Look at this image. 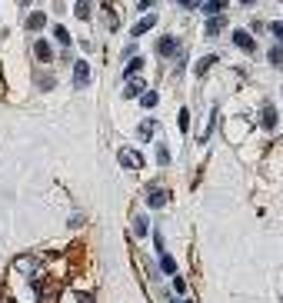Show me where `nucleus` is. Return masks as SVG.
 <instances>
[{"label": "nucleus", "instance_id": "aec40b11", "mask_svg": "<svg viewBox=\"0 0 283 303\" xmlns=\"http://www.w3.org/2000/svg\"><path fill=\"white\" fill-rule=\"evenodd\" d=\"M267 54H270V64H273V67H283V50H280V47L267 50Z\"/></svg>", "mask_w": 283, "mask_h": 303}, {"label": "nucleus", "instance_id": "1a4fd4ad", "mask_svg": "<svg viewBox=\"0 0 283 303\" xmlns=\"http://www.w3.org/2000/svg\"><path fill=\"white\" fill-rule=\"evenodd\" d=\"M47 27V14L43 10H33L30 17H27V30H43Z\"/></svg>", "mask_w": 283, "mask_h": 303}, {"label": "nucleus", "instance_id": "393cba45", "mask_svg": "<svg viewBox=\"0 0 283 303\" xmlns=\"http://www.w3.org/2000/svg\"><path fill=\"white\" fill-rule=\"evenodd\" d=\"M183 290H186L183 277H177V273H173V293H183Z\"/></svg>", "mask_w": 283, "mask_h": 303}, {"label": "nucleus", "instance_id": "9b49d317", "mask_svg": "<svg viewBox=\"0 0 283 303\" xmlns=\"http://www.w3.org/2000/svg\"><path fill=\"white\" fill-rule=\"evenodd\" d=\"M223 14H217V17H207V37H217L220 30H223Z\"/></svg>", "mask_w": 283, "mask_h": 303}, {"label": "nucleus", "instance_id": "6ab92c4d", "mask_svg": "<svg viewBox=\"0 0 283 303\" xmlns=\"http://www.w3.org/2000/svg\"><path fill=\"white\" fill-rule=\"evenodd\" d=\"M54 37H57V44L70 47V30H67V27H54Z\"/></svg>", "mask_w": 283, "mask_h": 303}, {"label": "nucleus", "instance_id": "423d86ee", "mask_svg": "<svg viewBox=\"0 0 283 303\" xmlns=\"http://www.w3.org/2000/svg\"><path fill=\"white\" fill-rule=\"evenodd\" d=\"M33 57H37L40 64H50V60H54V47H50L47 40H37V44H33Z\"/></svg>", "mask_w": 283, "mask_h": 303}, {"label": "nucleus", "instance_id": "2eb2a0df", "mask_svg": "<svg viewBox=\"0 0 283 303\" xmlns=\"http://www.w3.org/2000/svg\"><path fill=\"white\" fill-rule=\"evenodd\" d=\"M154 134H157V123H154V120H144V123L137 127V137H140V140H150Z\"/></svg>", "mask_w": 283, "mask_h": 303}, {"label": "nucleus", "instance_id": "c85d7f7f", "mask_svg": "<svg viewBox=\"0 0 283 303\" xmlns=\"http://www.w3.org/2000/svg\"><path fill=\"white\" fill-rule=\"evenodd\" d=\"M80 303H90V293H80Z\"/></svg>", "mask_w": 283, "mask_h": 303}, {"label": "nucleus", "instance_id": "bb28decb", "mask_svg": "<svg viewBox=\"0 0 283 303\" xmlns=\"http://www.w3.org/2000/svg\"><path fill=\"white\" fill-rule=\"evenodd\" d=\"M50 87H54V77H47V73H43V77H40V90H50Z\"/></svg>", "mask_w": 283, "mask_h": 303}, {"label": "nucleus", "instance_id": "7c9ffc66", "mask_svg": "<svg viewBox=\"0 0 283 303\" xmlns=\"http://www.w3.org/2000/svg\"><path fill=\"white\" fill-rule=\"evenodd\" d=\"M240 4H257V0H240Z\"/></svg>", "mask_w": 283, "mask_h": 303}, {"label": "nucleus", "instance_id": "0eeeda50", "mask_svg": "<svg viewBox=\"0 0 283 303\" xmlns=\"http://www.w3.org/2000/svg\"><path fill=\"white\" fill-rule=\"evenodd\" d=\"M157 54H160V57H173V54H177V37H160V40H157Z\"/></svg>", "mask_w": 283, "mask_h": 303}, {"label": "nucleus", "instance_id": "412c9836", "mask_svg": "<svg viewBox=\"0 0 283 303\" xmlns=\"http://www.w3.org/2000/svg\"><path fill=\"white\" fill-rule=\"evenodd\" d=\"M186 127H190V110L180 107V130H186Z\"/></svg>", "mask_w": 283, "mask_h": 303}, {"label": "nucleus", "instance_id": "cd10ccee", "mask_svg": "<svg viewBox=\"0 0 283 303\" xmlns=\"http://www.w3.org/2000/svg\"><path fill=\"white\" fill-rule=\"evenodd\" d=\"M160 0H140V10H150V7H157Z\"/></svg>", "mask_w": 283, "mask_h": 303}, {"label": "nucleus", "instance_id": "6e6552de", "mask_svg": "<svg viewBox=\"0 0 283 303\" xmlns=\"http://www.w3.org/2000/svg\"><path fill=\"white\" fill-rule=\"evenodd\" d=\"M226 7H230V0H203V14H207V17L223 14Z\"/></svg>", "mask_w": 283, "mask_h": 303}, {"label": "nucleus", "instance_id": "5701e85b", "mask_svg": "<svg viewBox=\"0 0 283 303\" xmlns=\"http://www.w3.org/2000/svg\"><path fill=\"white\" fill-rule=\"evenodd\" d=\"M180 7H183V10H197V7H203V0H180Z\"/></svg>", "mask_w": 283, "mask_h": 303}, {"label": "nucleus", "instance_id": "f8f14e48", "mask_svg": "<svg viewBox=\"0 0 283 303\" xmlns=\"http://www.w3.org/2000/svg\"><path fill=\"white\" fill-rule=\"evenodd\" d=\"M150 27H157V17L150 14V17H144V20H140L137 27H130V33H133V37H144L147 30H150Z\"/></svg>", "mask_w": 283, "mask_h": 303}, {"label": "nucleus", "instance_id": "dca6fc26", "mask_svg": "<svg viewBox=\"0 0 283 303\" xmlns=\"http://www.w3.org/2000/svg\"><path fill=\"white\" fill-rule=\"evenodd\" d=\"M157 100H160V97H157V90H144V94H140V107H147V110H150V107H157Z\"/></svg>", "mask_w": 283, "mask_h": 303}, {"label": "nucleus", "instance_id": "4468645a", "mask_svg": "<svg viewBox=\"0 0 283 303\" xmlns=\"http://www.w3.org/2000/svg\"><path fill=\"white\" fill-rule=\"evenodd\" d=\"M213 64H217V57H203V60H197V64H194V73H197V77H203V73H207V70H210V67Z\"/></svg>", "mask_w": 283, "mask_h": 303}, {"label": "nucleus", "instance_id": "4be33fe9", "mask_svg": "<svg viewBox=\"0 0 283 303\" xmlns=\"http://www.w3.org/2000/svg\"><path fill=\"white\" fill-rule=\"evenodd\" d=\"M157 163H163V167L170 163V150H167V147H160V150H157Z\"/></svg>", "mask_w": 283, "mask_h": 303}, {"label": "nucleus", "instance_id": "9d476101", "mask_svg": "<svg viewBox=\"0 0 283 303\" xmlns=\"http://www.w3.org/2000/svg\"><path fill=\"white\" fill-rule=\"evenodd\" d=\"M144 70V57H130V64H127V70H123V80H130V77H137V73Z\"/></svg>", "mask_w": 283, "mask_h": 303}, {"label": "nucleus", "instance_id": "f257e3e1", "mask_svg": "<svg viewBox=\"0 0 283 303\" xmlns=\"http://www.w3.org/2000/svg\"><path fill=\"white\" fill-rule=\"evenodd\" d=\"M163 203H170L167 187H147V207H163Z\"/></svg>", "mask_w": 283, "mask_h": 303}, {"label": "nucleus", "instance_id": "c756f323", "mask_svg": "<svg viewBox=\"0 0 283 303\" xmlns=\"http://www.w3.org/2000/svg\"><path fill=\"white\" fill-rule=\"evenodd\" d=\"M17 4H20V7H27V4H30V0H17Z\"/></svg>", "mask_w": 283, "mask_h": 303}, {"label": "nucleus", "instance_id": "f03ea898", "mask_svg": "<svg viewBox=\"0 0 283 303\" xmlns=\"http://www.w3.org/2000/svg\"><path fill=\"white\" fill-rule=\"evenodd\" d=\"M90 83V64L87 60H77L73 64V87H87Z\"/></svg>", "mask_w": 283, "mask_h": 303}, {"label": "nucleus", "instance_id": "b1692460", "mask_svg": "<svg viewBox=\"0 0 283 303\" xmlns=\"http://www.w3.org/2000/svg\"><path fill=\"white\" fill-rule=\"evenodd\" d=\"M270 33H273V37L283 44V20H280V24H270Z\"/></svg>", "mask_w": 283, "mask_h": 303}, {"label": "nucleus", "instance_id": "a211bd4d", "mask_svg": "<svg viewBox=\"0 0 283 303\" xmlns=\"http://www.w3.org/2000/svg\"><path fill=\"white\" fill-rule=\"evenodd\" d=\"M90 14H93L90 0H77V17H80V20H90Z\"/></svg>", "mask_w": 283, "mask_h": 303}, {"label": "nucleus", "instance_id": "39448f33", "mask_svg": "<svg viewBox=\"0 0 283 303\" xmlns=\"http://www.w3.org/2000/svg\"><path fill=\"white\" fill-rule=\"evenodd\" d=\"M233 44H237L240 50H247V54H253V50H257V40H253L247 30H233Z\"/></svg>", "mask_w": 283, "mask_h": 303}, {"label": "nucleus", "instance_id": "a878e982", "mask_svg": "<svg viewBox=\"0 0 283 303\" xmlns=\"http://www.w3.org/2000/svg\"><path fill=\"white\" fill-rule=\"evenodd\" d=\"M133 230H137L140 237H144V233H147V220H144V217H137V220H133Z\"/></svg>", "mask_w": 283, "mask_h": 303}, {"label": "nucleus", "instance_id": "ddd939ff", "mask_svg": "<svg viewBox=\"0 0 283 303\" xmlns=\"http://www.w3.org/2000/svg\"><path fill=\"white\" fill-rule=\"evenodd\" d=\"M144 94V80L140 77H130V83L123 87V97H140Z\"/></svg>", "mask_w": 283, "mask_h": 303}, {"label": "nucleus", "instance_id": "7ed1b4c3", "mask_svg": "<svg viewBox=\"0 0 283 303\" xmlns=\"http://www.w3.org/2000/svg\"><path fill=\"white\" fill-rule=\"evenodd\" d=\"M120 167H127V170H140V167H144V157H140L137 150H127V147H123V150H120Z\"/></svg>", "mask_w": 283, "mask_h": 303}, {"label": "nucleus", "instance_id": "20e7f679", "mask_svg": "<svg viewBox=\"0 0 283 303\" xmlns=\"http://www.w3.org/2000/svg\"><path fill=\"white\" fill-rule=\"evenodd\" d=\"M260 127H263V130H273L276 127V107H270V104L260 107Z\"/></svg>", "mask_w": 283, "mask_h": 303}, {"label": "nucleus", "instance_id": "f3484780", "mask_svg": "<svg viewBox=\"0 0 283 303\" xmlns=\"http://www.w3.org/2000/svg\"><path fill=\"white\" fill-rule=\"evenodd\" d=\"M160 270L163 273H177V260H173L170 253H160Z\"/></svg>", "mask_w": 283, "mask_h": 303}]
</instances>
